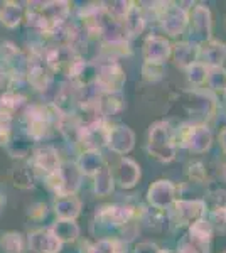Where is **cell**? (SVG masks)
<instances>
[{
    "instance_id": "obj_1",
    "label": "cell",
    "mask_w": 226,
    "mask_h": 253,
    "mask_svg": "<svg viewBox=\"0 0 226 253\" xmlns=\"http://www.w3.org/2000/svg\"><path fill=\"white\" fill-rule=\"evenodd\" d=\"M149 152L150 156L162 162H171L176 157L174 133L167 122H157L150 126L149 133Z\"/></svg>"
},
{
    "instance_id": "obj_19",
    "label": "cell",
    "mask_w": 226,
    "mask_h": 253,
    "mask_svg": "<svg viewBox=\"0 0 226 253\" xmlns=\"http://www.w3.org/2000/svg\"><path fill=\"white\" fill-rule=\"evenodd\" d=\"M56 214L59 219H75L80 214L81 203L78 201L75 196H59L56 199Z\"/></svg>"
},
{
    "instance_id": "obj_7",
    "label": "cell",
    "mask_w": 226,
    "mask_h": 253,
    "mask_svg": "<svg viewBox=\"0 0 226 253\" xmlns=\"http://www.w3.org/2000/svg\"><path fill=\"white\" fill-rule=\"evenodd\" d=\"M135 135L134 132L125 125H115L112 128H106V144L117 154H127L134 149Z\"/></svg>"
},
{
    "instance_id": "obj_21",
    "label": "cell",
    "mask_w": 226,
    "mask_h": 253,
    "mask_svg": "<svg viewBox=\"0 0 226 253\" xmlns=\"http://www.w3.org/2000/svg\"><path fill=\"white\" fill-rule=\"evenodd\" d=\"M123 107H125V103H123L122 93H103L98 101V112L101 117L120 113Z\"/></svg>"
},
{
    "instance_id": "obj_23",
    "label": "cell",
    "mask_w": 226,
    "mask_h": 253,
    "mask_svg": "<svg viewBox=\"0 0 226 253\" xmlns=\"http://www.w3.org/2000/svg\"><path fill=\"white\" fill-rule=\"evenodd\" d=\"M122 24L129 36L142 34L143 27H145V19H143V15H142V10L138 9V7L132 5V9H130V12L127 14V17L122 20Z\"/></svg>"
},
{
    "instance_id": "obj_20",
    "label": "cell",
    "mask_w": 226,
    "mask_h": 253,
    "mask_svg": "<svg viewBox=\"0 0 226 253\" xmlns=\"http://www.w3.org/2000/svg\"><path fill=\"white\" fill-rule=\"evenodd\" d=\"M187 236L196 245H198V247L204 248L209 242H211V238H213V226H211V223L206 221V219H198L196 223L191 224V230H189Z\"/></svg>"
},
{
    "instance_id": "obj_24",
    "label": "cell",
    "mask_w": 226,
    "mask_h": 253,
    "mask_svg": "<svg viewBox=\"0 0 226 253\" xmlns=\"http://www.w3.org/2000/svg\"><path fill=\"white\" fill-rule=\"evenodd\" d=\"M113 191V175L108 166H103L94 174V193L98 196H108Z\"/></svg>"
},
{
    "instance_id": "obj_29",
    "label": "cell",
    "mask_w": 226,
    "mask_h": 253,
    "mask_svg": "<svg viewBox=\"0 0 226 253\" xmlns=\"http://www.w3.org/2000/svg\"><path fill=\"white\" fill-rule=\"evenodd\" d=\"M105 5H108V7H103L106 14H108L112 19L120 20L122 22V20L127 17V14L130 12V9H132L134 3H130V2H112V3H105Z\"/></svg>"
},
{
    "instance_id": "obj_31",
    "label": "cell",
    "mask_w": 226,
    "mask_h": 253,
    "mask_svg": "<svg viewBox=\"0 0 226 253\" xmlns=\"http://www.w3.org/2000/svg\"><path fill=\"white\" fill-rule=\"evenodd\" d=\"M142 73H143V78H145V80L157 81V80L162 78V75H164V64L143 63Z\"/></svg>"
},
{
    "instance_id": "obj_40",
    "label": "cell",
    "mask_w": 226,
    "mask_h": 253,
    "mask_svg": "<svg viewBox=\"0 0 226 253\" xmlns=\"http://www.w3.org/2000/svg\"><path fill=\"white\" fill-rule=\"evenodd\" d=\"M3 83H5V75H3V69L0 68V88L3 86Z\"/></svg>"
},
{
    "instance_id": "obj_12",
    "label": "cell",
    "mask_w": 226,
    "mask_h": 253,
    "mask_svg": "<svg viewBox=\"0 0 226 253\" xmlns=\"http://www.w3.org/2000/svg\"><path fill=\"white\" fill-rule=\"evenodd\" d=\"M192 32L199 42H206L211 38V12L208 7L198 5L192 10Z\"/></svg>"
},
{
    "instance_id": "obj_9",
    "label": "cell",
    "mask_w": 226,
    "mask_h": 253,
    "mask_svg": "<svg viewBox=\"0 0 226 253\" xmlns=\"http://www.w3.org/2000/svg\"><path fill=\"white\" fill-rule=\"evenodd\" d=\"M171 51L172 46L166 39L159 38V36H150L143 44V59H145V63L164 64L171 56Z\"/></svg>"
},
{
    "instance_id": "obj_43",
    "label": "cell",
    "mask_w": 226,
    "mask_h": 253,
    "mask_svg": "<svg viewBox=\"0 0 226 253\" xmlns=\"http://www.w3.org/2000/svg\"><path fill=\"white\" fill-rule=\"evenodd\" d=\"M2 203H5V199H3L2 196H0V205H2Z\"/></svg>"
},
{
    "instance_id": "obj_17",
    "label": "cell",
    "mask_w": 226,
    "mask_h": 253,
    "mask_svg": "<svg viewBox=\"0 0 226 253\" xmlns=\"http://www.w3.org/2000/svg\"><path fill=\"white\" fill-rule=\"evenodd\" d=\"M171 54L174 56V61L178 66L187 69L191 64H194L198 61V46L189 42H179L172 47Z\"/></svg>"
},
{
    "instance_id": "obj_3",
    "label": "cell",
    "mask_w": 226,
    "mask_h": 253,
    "mask_svg": "<svg viewBox=\"0 0 226 253\" xmlns=\"http://www.w3.org/2000/svg\"><path fill=\"white\" fill-rule=\"evenodd\" d=\"M179 140H181V145L187 147L191 152L203 154L211 147L213 137L206 126L192 125V126H184V128L181 130Z\"/></svg>"
},
{
    "instance_id": "obj_35",
    "label": "cell",
    "mask_w": 226,
    "mask_h": 253,
    "mask_svg": "<svg viewBox=\"0 0 226 253\" xmlns=\"http://www.w3.org/2000/svg\"><path fill=\"white\" fill-rule=\"evenodd\" d=\"M189 177L196 182H203L204 177H206V172H204V169H203V164L194 162V164L189 166Z\"/></svg>"
},
{
    "instance_id": "obj_18",
    "label": "cell",
    "mask_w": 226,
    "mask_h": 253,
    "mask_svg": "<svg viewBox=\"0 0 226 253\" xmlns=\"http://www.w3.org/2000/svg\"><path fill=\"white\" fill-rule=\"evenodd\" d=\"M78 169H80L81 174L85 175H94L101 167L105 166V161L101 157V154L98 150H85L81 154L80 161H78Z\"/></svg>"
},
{
    "instance_id": "obj_37",
    "label": "cell",
    "mask_w": 226,
    "mask_h": 253,
    "mask_svg": "<svg viewBox=\"0 0 226 253\" xmlns=\"http://www.w3.org/2000/svg\"><path fill=\"white\" fill-rule=\"evenodd\" d=\"M215 203V210H220V208H226V191L223 189H218L215 193L209 194Z\"/></svg>"
},
{
    "instance_id": "obj_10",
    "label": "cell",
    "mask_w": 226,
    "mask_h": 253,
    "mask_svg": "<svg viewBox=\"0 0 226 253\" xmlns=\"http://www.w3.org/2000/svg\"><path fill=\"white\" fill-rule=\"evenodd\" d=\"M206 211L204 201H176L174 203V214L181 224H192L198 219H203V214Z\"/></svg>"
},
{
    "instance_id": "obj_2",
    "label": "cell",
    "mask_w": 226,
    "mask_h": 253,
    "mask_svg": "<svg viewBox=\"0 0 226 253\" xmlns=\"http://www.w3.org/2000/svg\"><path fill=\"white\" fill-rule=\"evenodd\" d=\"M160 7H155L157 17L162 24V29L172 38L182 34L187 26V12L179 5V3H159Z\"/></svg>"
},
{
    "instance_id": "obj_14",
    "label": "cell",
    "mask_w": 226,
    "mask_h": 253,
    "mask_svg": "<svg viewBox=\"0 0 226 253\" xmlns=\"http://www.w3.org/2000/svg\"><path fill=\"white\" fill-rule=\"evenodd\" d=\"M34 164L39 170H43L46 175H54L57 170H59V157H57V152L52 147H44V149H39L36 152L34 157Z\"/></svg>"
},
{
    "instance_id": "obj_44",
    "label": "cell",
    "mask_w": 226,
    "mask_h": 253,
    "mask_svg": "<svg viewBox=\"0 0 226 253\" xmlns=\"http://www.w3.org/2000/svg\"><path fill=\"white\" fill-rule=\"evenodd\" d=\"M225 95H226V89H225Z\"/></svg>"
},
{
    "instance_id": "obj_28",
    "label": "cell",
    "mask_w": 226,
    "mask_h": 253,
    "mask_svg": "<svg viewBox=\"0 0 226 253\" xmlns=\"http://www.w3.org/2000/svg\"><path fill=\"white\" fill-rule=\"evenodd\" d=\"M186 73H187L189 83L196 84V86H199V84L206 83V78H208V68L204 66V64L198 63V61H196L194 64H191V66H189V68L186 69Z\"/></svg>"
},
{
    "instance_id": "obj_15",
    "label": "cell",
    "mask_w": 226,
    "mask_h": 253,
    "mask_svg": "<svg viewBox=\"0 0 226 253\" xmlns=\"http://www.w3.org/2000/svg\"><path fill=\"white\" fill-rule=\"evenodd\" d=\"M27 75L31 84L38 89H46L49 81H51V75L47 73V64L41 58L27 61Z\"/></svg>"
},
{
    "instance_id": "obj_6",
    "label": "cell",
    "mask_w": 226,
    "mask_h": 253,
    "mask_svg": "<svg viewBox=\"0 0 226 253\" xmlns=\"http://www.w3.org/2000/svg\"><path fill=\"white\" fill-rule=\"evenodd\" d=\"M147 199L154 210H166L176 203V187L171 181L160 179L149 187Z\"/></svg>"
},
{
    "instance_id": "obj_27",
    "label": "cell",
    "mask_w": 226,
    "mask_h": 253,
    "mask_svg": "<svg viewBox=\"0 0 226 253\" xmlns=\"http://www.w3.org/2000/svg\"><path fill=\"white\" fill-rule=\"evenodd\" d=\"M24 105V98L20 95H15V93H5L2 98H0V110L7 115H12L15 110H19Z\"/></svg>"
},
{
    "instance_id": "obj_34",
    "label": "cell",
    "mask_w": 226,
    "mask_h": 253,
    "mask_svg": "<svg viewBox=\"0 0 226 253\" xmlns=\"http://www.w3.org/2000/svg\"><path fill=\"white\" fill-rule=\"evenodd\" d=\"M201 250H203V248L198 247L189 236H184L179 243V253H203Z\"/></svg>"
},
{
    "instance_id": "obj_4",
    "label": "cell",
    "mask_w": 226,
    "mask_h": 253,
    "mask_svg": "<svg viewBox=\"0 0 226 253\" xmlns=\"http://www.w3.org/2000/svg\"><path fill=\"white\" fill-rule=\"evenodd\" d=\"M81 174L80 169H78L76 164L73 162H64V164L59 166V170L51 175V177L56 179V193L59 196H73L76 193V189L80 187L81 182Z\"/></svg>"
},
{
    "instance_id": "obj_26",
    "label": "cell",
    "mask_w": 226,
    "mask_h": 253,
    "mask_svg": "<svg viewBox=\"0 0 226 253\" xmlns=\"http://www.w3.org/2000/svg\"><path fill=\"white\" fill-rule=\"evenodd\" d=\"M206 83L209 84L211 89H226V69L225 68H209L208 69V78Z\"/></svg>"
},
{
    "instance_id": "obj_38",
    "label": "cell",
    "mask_w": 226,
    "mask_h": 253,
    "mask_svg": "<svg viewBox=\"0 0 226 253\" xmlns=\"http://www.w3.org/2000/svg\"><path fill=\"white\" fill-rule=\"evenodd\" d=\"M135 253H160V250L155 247L154 243H142V245H138V247H137Z\"/></svg>"
},
{
    "instance_id": "obj_39",
    "label": "cell",
    "mask_w": 226,
    "mask_h": 253,
    "mask_svg": "<svg viewBox=\"0 0 226 253\" xmlns=\"http://www.w3.org/2000/svg\"><path fill=\"white\" fill-rule=\"evenodd\" d=\"M220 140H221V147H223V150L226 152V128L220 133Z\"/></svg>"
},
{
    "instance_id": "obj_11",
    "label": "cell",
    "mask_w": 226,
    "mask_h": 253,
    "mask_svg": "<svg viewBox=\"0 0 226 253\" xmlns=\"http://www.w3.org/2000/svg\"><path fill=\"white\" fill-rule=\"evenodd\" d=\"M29 247L36 253H57L63 243L52 235L51 230H38L29 235Z\"/></svg>"
},
{
    "instance_id": "obj_8",
    "label": "cell",
    "mask_w": 226,
    "mask_h": 253,
    "mask_svg": "<svg viewBox=\"0 0 226 253\" xmlns=\"http://www.w3.org/2000/svg\"><path fill=\"white\" fill-rule=\"evenodd\" d=\"M198 63L204 64L208 69L209 68H221V64L226 59V46L223 42L218 41H206L203 42V46L198 49Z\"/></svg>"
},
{
    "instance_id": "obj_25",
    "label": "cell",
    "mask_w": 226,
    "mask_h": 253,
    "mask_svg": "<svg viewBox=\"0 0 226 253\" xmlns=\"http://www.w3.org/2000/svg\"><path fill=\"white\" fill-rule=\"evenodd\" d=\"M0 19L7 27H15L22 19V7L15 2H5V7L0 12Z\"/></svg>"
},
{
    "instance_id": "obj_41",
    "label": "cell",
    "mask_w": 226,
    "mask_h": 253,
    "mask_svg": "<svg viewBox=\"0 0 226 253\" xmlns=\"http://www.w3.org/2000/svg\"><path fill=\"white\" fill-rule=\"evenodd\" d=\"M3 7H5V2H0V12L3 10Z\"/></svg>"
},
{
    "instance_id": "obj_22",
    "label": "cell",
    "mask_w": 226,
    "mask_h": 253,
    "mask_svg": "<svg viewBox=\"0 0 226 253\" xmlns=\"http://www.w3.org/2000/svg\"><path fill=\"white\" fill-rule=\"evenodd\" d=\"M51 231L61 243L73 242V240H76V236L80 235V228H78V224L75 223V219H59V221H56L54 226L51 228Z\"/></svg>"
},
{
    "instance_id": "obj_30",
    "label": "cell",
    "mask_w": 226,
    "mask_h": 253,
    "mask_svg": "<svg viewBox=\"0 0 226 253\" xmlns=\"http://www.w3.org/2000/svg\"><path fill=\"white\" fill-rule=\"evenodd\" d=\"M7 253H22V238L19 233H7L0 240Z\"/></svg>"
},
{
    "instance_id": "obj_16",
    "label": "cell",
    "mask_w": 226,
    "mask_h": 253,
    "mask_svg": "<svg viewBox=\"0 0 226 253\" xmlns=\"http://www.w3.org/2000/svg\"><path fill=\"white\" fill-rule=\"evenodd\" d=\"M100 218L105 223L113 224V226H123V224L132 221L134 210L130 206H120V205L108 206L103 208V211L100 213Z\"/></svg>"
},
{
    "instance_id": "obj_5",
    "label": "cell",
    "mask_w": 226,
    "mask_h": 253,
    "mask_svg": "<svg viewBox=\"0 0 226 253\" xmlns=\"http://www.w3.org/2000/svg\"><path fill=\"white\" fill-rule=\"evenodd\" d=\"M96 83L103 93H120L125 83V73L117 63L101 64L96 71Z\"/></svg>"
},
{
    "instance_id": "obj_42",
    "label": "cell",
    "mask_w": 226,
    "mask_h": 253,
    "mask_svg": "<svg viewBox=\"0 0 226 253\" xmlns=\"http://www.w3.org/2000/svg\"><path fill=\"white\" fill-rule=\"evenodd\" d=\"M223 177L226 179V166H223Z\"/></svg>"
},
{
    "instance_id": "obj_32",
    "label": "cell",
    "mask_w": 226,
    "mask_h": 253,
    "mask_svg": "<svg viewBox=\"0 0 226 253\" xmlns=\"http://www.w3.org/2000/svg\"><path fill=\"white\" fill-rule=\"evenodd\" d=\"M211 226H216L218 231H226V208H220V210H213L211 213Z\"/></svg>"
},
{
    "instance_id": "obj_13",
    "label": "cell",
    "mask_w": 226,
    "mask_h": 253,
    "mask_svg": "<svg viewBox=\"0 0 226 253\" xmlns=\"http://www.w3.org/2000/svg\"><path fill=\"white\" fill-rule=\"evenodd\" d=\"M138 179H140V167L137 166V162L123 157L117 167V182L122 187L129 189V187H134L137 184Z\"/></svg>"
},
{
    "instance_id": "obj_36",
    "label": "cell",
    "mask_w": 226,
    "mask_h": 253,
    "mask_svg": "<svg viewBox=\"0 0 226 253\" xmlns=\"http://www.w3.org/2000/svg\"><path fill=\"white\" fill-rule=\"evenodd\" d=\"M15 174V186H20V187H31L32 186V177L27 174L26 169H17Z\"/></svg>"
},
{
    "instance_id": "obj_33",
    "label": "cell",
    "mask_w": 226,
    "mask_h": 253,
    "mask_svg": "<svg viewBox=\"0 0 226 253\" xmlns=\"http://www.w3.org/2000/svg\"><path fill=\"white\" fill-rule=\"evenodd\" d=\"M88 253H115V240H100L98 243H94L91 248L88 250Z\"/></svg>"
}]
</instances>
